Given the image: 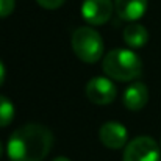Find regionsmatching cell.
<instances>
[{
	"mask_svg": "<svg viewBox=\"0 0 161 161\" xmlns=\"http://www.w3.org/2000/svg\"><path fill=\"white\" fill-rule=\"evenodd\" d=\"M53 144L52 131L41 124H27L14 130L8 139V157L11 161H42Z\"/></svg>",
	"mask_w": 161,
	"mask_h": 161,
	"instance_id": "6da1fadb",
	"label": "cell"
},
{
	"mask_svg": "<svg viewBox=\"0 0 161 161\" xmlns=\"http://www.w3.org/2000/svg\"><path fill=\"white\" fill-rule=\"evenodd\" d=\"M102 69L109 78L117 81H130L141 75L142 61L128 49H114L103 58Z\"/></svg>",
	"mask_w": 161,
	"mask_h": 161,
	"instance_id": "7a4b0ae2",
	"label": "cell"
},
{
	"mask_svg": "<svg viewBox=\"0 0 161 161\" xmlns=\"http://www.w3.org/2000/svg\"><path fill=\"white\" fill-rule=\"evenodd\" d=\"M72 49L83 63H97L103 55V39L91 27H80L72 35Z\"/></svg>",
	"mask_w": 161,
	"mask_h": 161,
	"instance_id": "3957f363",
	"label": "cell"
},
{
	"mask_svg": "<svg viewBox=\"0 0 161 161\" xmlns=\"http://www.w3.org/2000/svg\"><path fill=\"white\" fill-rule=\"evenodd\" d=\"M160 147L150 136H138L125 146L124 161H160Z\"/></svg>",
	"mask_w": 161,
	"mask_h": 161,
	"instance_id": "277c9868",
	"label": "cell"
},
{
	"mask_svg": "<svg viewBox=\"0 0 161 161\" xmlns=\"http://www.w3.org/2000/svg\"><path fill=\"white\" fill-rule=\"evenodd\" d=\"M117 89L111 80L105 77H94L86 85V97L96 105H108L116 99Z\"/></svg>",
	"mask_w": 161,
	"mask_h": 161,
	"instance_id": "5b68a950",
	"label": "cell"
},
{
	"mask_svg": "<svg viewBox=\"0 0 161 161\" xmlns=\"http://www.w3.org/2000/svg\"><path fill=\"white\" fill-rule=\"evenodd\" d=\"M114 11L113 0H85L81 5V16L91 25L107 24Z\"/></svg>",
	"mask_w": 161,
	"mask_h": 161,
	"instance_id": "8992f818",
	"label": "cell"
},
{
	"mask_svg": "<svg viewBox=\"0 0 161 161\" xmlns=\"http://www.w3.org/2000/svg\"><path fill=\"white\" fill-rule=\"evenodd\" d=\"M99 138L105 147L111 149V150H117L120 147H125L127 139H128V131L122 124L109 120L100 127Z\"/></svg>",
	"mask_w": 161,
	"mask_h": 161,
	"instance_id": "52a82bcc",
	"label": "cell"
},
{
	"mask_svg": "<svg viewBox=\"0 0 161 161\" xmlns=\"http://www.w3.org/2000/svg\"><path fill=\"white\" fill-rule=\"evenodd\" d=\"M147 0H114V9L122 20L135 22L146 14Z\"/></svg>",
	"mask_w": 161,
	"mask_h": 161,
	"instance_id": "ba28073f",
	"label": "cell"
},
{
	"mask_svg": "<svg viewBox=\"0 0 161 161\" xmlns=\"http://www.w3.org/2000/svg\"><path fill=\"white\" fill-rule=\"evenodd\" d=\"M124 105L130 111H139L149 100V89L144 83H133L124 92Z\"/></svg>",
	"mask_w": 161,
	"mask_h": 161,
	"instance_id": "9c48e42d",
	"label": "cell"
},
{
	"mask_svg": "<svg viewBox=\"0 0 161 161\" xmlns=\"http://www.w3.org/2000/svg\"><path fill=\"white\" fill-rule=\"evenodd\" d=\"M124 41L128 47H133V49L144 47L149 41V31L141 24H136V22L128 24L124 30Z\"/></svg>",
	"mask_w": 161,
	"mask_h": 161,
	"instance_id": "30bf717a",
	"label": "cell"
},
{
	"mask_svg": "<svg viewBox=\"0 0 161 161\" xmlns=\"http://www.w3.org/2000/svg\"><path fill=\"white\" fill-rule=\"evenodd\" d=\"M13 119H14V105H13V102L8 97L0 96V128L9 125L13 122Z\"/></svg>",
	"mask_w": 161,
	"mask_h": 161,
	"instance_id": "8fae6325",
	"label": "cell"
},
{
	"mask_svg": "<svg viewBox=\"0 0 161 161\" xmlns=\"http://www.w3.org/2000/svg\"><path fill=\"white\" fill-rule=\"evenodd\" d=\"M16 6V0H0V17H8Z\"/></svg>",
	"mask_w": 161,
	"mask_h": 161,
	"instance_id": "7c38bea8",
	"label": "cell"
},
{
	"mask_svg": "<svg viewBox=\"0 0 161 161\" xmlns=\"http://www.w3.org/2000/svg\"><path fill=\"white\" fill-rule=\"evenodd\" d=\"M36 2H38V5H41L46 9H56V8L63 6V3L66 0H36Z\"/></svg>",
	"mask_w": 161,
	"mask_h": 161,
	"instance_id": "4fadbf2b",
	"label": "cell"
},
{
	"mask_svg": "<svg viewBox=\"0 0 161 161\" xmlns=\"http://www.w3.org/2000/svg\"><path fill=\"white\" fill-rule=\"evenodd\" d=\"M3 81H5V66H3V63L0 61V86L3 85Z\"/></svg>",
	"mask_w": 161,
	"mask_h": 161,
	"instance_id": "5bb4252c",
	"label": "cell"
},
{
	"mask_svg": "<svg viewBox=\"0 0 161 161\" xmlns=\"http://www.w3.org/2000/svg\"><path fill=\"white\" fill-rule=\"evenodd\" d=\"M53 161H70L69 158H66V157H56Z\"/></svg>",
	"mask_w": 161,
	"mask_h": 161,
	"instance_id": "9a60e30c",
	"label": "cell"
},
{
	"mask_svg": "<svg viewBox=\"0 0 161 161\" xmlns=\"http://www.w3.org/2000/svg\"><path fill=\"white\" fill-rule=\"evenodd\" d=\"M2 153H3V146H2V142H0V157H2Z\"/></svg>",
	"mask_w": 161,
	"mask_h": 161,
	"instance_id": "2e32d148",
	"label": "cell"
}]
</instances>
